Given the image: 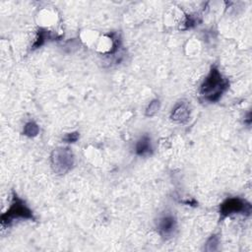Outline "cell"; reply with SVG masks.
<instances>
[{"instance_id": "1", "label": "cell", "mask_w": 252, "mask_h": 252, "mask_svg": "<svg viewBox=\"0 0 252 252\" xmlns=\"http://www.w3.org/2000/svg\"><path fill=\"white\" fill-rule=\"evenodd\" d=\"M228 80L224 78L218 67L213 66L200 87L201 96L209 101H218L228 88Z\"/></svg>"}, {"instance_id": "2", "label": "cell", "mask_w": 252, "mask_h": 252, "mask_svg": "<svg viewBox=\"0 0 252 252\" xmlns=\"http://www.w3.org/2000/svg\"><path fill=\"white\" fill-rule=\"evenodd\" d=\"M18 220H34L32 211L28 207V205L20 198L18 195L13 192L12 203L4 214L1 215V225L8 226L13 221Z\"/></svg>"}, {"instance_id": "3", "label": "cell", "mask_w": 252, "mask_h": 252, "mask_svg": "<svg viewBox=\"0 0 252 252\" xmlns=\"http://www.w3.org/2000/svg\"><path fill=\"white\" fill-rule=\"evenodd\" d=\"M74 154L68 147H58L54 149L50 156V164L56 174H65L74 165Z\"/></svg>"}, {"instance_id": "4", "label": "cell", "mask_w": 252, "mask_h": 252, "mask_svg": "<svg viewBox=\"0 0 252 252\" xmlns=\"http://www.w3.org/2000/svg\"><path fill=\"white\" fill-rule=\"evenodd\" d=\"M235 214H251V205L246 200L239 197H231L224 200L220 206V215L221 219L230 217Z\"/></svg>"}, {"instance_id": "5", "label": "cell", "mask_w": 252, "mask_h": 252, "mask_svg": "<svg viewBox=\"0 0 252 252\" xmlns=\"http://www.w3.org/2000/svg\"><path fill=\"white\" fill-rule=\"evenodd\" d=\"M157 229L158 233L164 237H171L177 226L175 217L170 213H164L157 220Z\"/></svg>"}, {"instance_id": "6", "label": "cell", "mask_w": 252, "mask_h": 252, "mask_svg": "<svg viewBox=\"0 0 252 252\" xmlns=\"http://www.w3.org/2000/svg\"><path fill=\"white\" fill-rule=\"evenodd\" d=\"M190 107L185 101H179L172 108L170 113V119L176 123H184L189 119Z\"/></svg>"}, {"instance_id": "7", "label": "cell", "mask_w": 252, "mask_h": 252, "mask_svg": "<svg viewBox=\"0 0 252 252\" xmlns=\"http://www.w3.org/2000/svg\"><path fill=\"white\" fill-rule=\"evenodd\" d=\"M153 148L151 143V138L148 135H143L136 143L135 152L136 155L140 157H146L152 154Z\"/></svg>"}, {"instance_id": "8", "label": "cell", "mask_w": 252, "mask_h": 252, "mask_svg": "<svg viewBox=\"0 0 252 252\" xmlns=\"http://www.w3.org/2000/svg\"><path fill=\"white\" fill-rule=\"evenodd\" d=\"M55 37H56V35H53L51 33V32H47L45 30H41L40 29L37 32V37H36L35 41L32 44V49L38 48L39 46H41L46 41V39H53Z\"/></svg>"}, {"instance_id": "9", "label": "cell", "mask_w": 252, "mask_h": 252, "mask_svg": "<svg viewBox=\"0 0 252 252\" xmlns=\"http://www.w3.org/2000/svg\"><path fill=\"white\" fill-rule=\"evenodd\" d=\"M38 133H39V127H38V125L35 122L30 121V122L25 124L24 130H23V134L25 136L35 137Z\"/></svg>"}, {"instance_id": "10", "label": "cell", "mask_w": 252, "mask_h": 252, "mask_svg": "<svg viewBox=\"0 0 252 252\" xmlns=\"http://www.w3.org/2000/svg\"><path fill=\"white\" fill-rule=\"evenodd\" d=\"M159 107H160V101L158 98L153 99L146 108V112H145L146 116H154L156 113H158V111L159 110Z\"/></svg>"}, {"instance_id": "11", "label": "cell", "mask_w": 252, "mask_h": 252, "mask_svg": "<svg viewBox=\"0 0 252 252\" xmlns=\"http://www.w3.org/2000/svg\"><path fill=\"white\" fill-rule=\"evenodd\" d=\"M220 244V239L219 236L217 235H212L206 242V246H205V250L207 251H216L218 250Z\"/></svg>"}, {"instance_id": "12", "label": "cell", "mask_w": 252, "mask_h": 252, "mask_svg": "<svg viewBox=\"0 0 252 252\" xmlns=\"http://www.w3.org/2000/svg\"><path fill=\"white\" fill-rule=\"evenodd\" d=\"M80 135L79 132H72V133H68L63 137V141L66 143H75L78 139H79Z\"/></svg>"}]
</instances>
